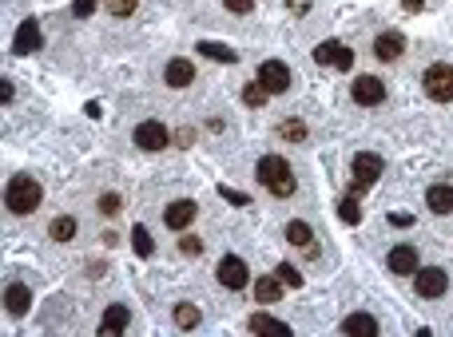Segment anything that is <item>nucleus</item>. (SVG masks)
<instances>
[{
	"instance_id": "f257e3e1",
	"label": "nucleus",
	"mask_w": 453,
	"mask_h": 337,
	"mask_svg": "<svg viewBox=\"0 0 453 337\" xmlns=\"http://www.w3.org/2000/svg\"><path fill=\"white\" fill-rule=\"evenodd\" d=\"M255 179L267 187L274 199H291L294 191H298V182H294V171H291V163L282 155H263L255 163Z\"/></svg>"
},
{
	"instance_id": "f03ea898",
	"label": "nucleus",
	"mask_w": 453,
	"mask_h": 337,
	"mask_svg": "<svg viewBox=\"0 0 453 337\" xmlns=\"http://www.w3.org/2000/svg\"><path fill=\"white\" fill-rule=\"evenodd\" d=\"M40 199H44V187H40L32 175H13L8 179V187H4V206L13 210V215H32L40 206Z\"/></svg>"
},
{
	"instance_id": "7ed1b4c3",
	"label": "nucleus",
	"mask_w": 453,
	"mask_h": 337,
	"mask_svg": "<svg viewBox=\"0 0 453 337\" xmlns=\"http://www.w3.org/2000/svg\"><path fill=\"white\" fill-rule=\"evenodd\" d=\"M421 87L433 103H453V68L449 64H429L421 72Z\"/></svg>"
},
{
	"instance_id": "20e7f679",
	"label": "nucleus",
	"mask_w": 453,
	"mask_h": 337,
	"mask_svg": "<svg viewBox=\"0 0 453 337\" xmlns=\"http://www.w3.org/2000/svg\"><path fill=\"white\" fill-rule=\"evenodd\" d=\"M350 171H354V182H350V194H362L370 187V182L382 175V159L374 155V151H358L354 159H350Z\"/></svg>"
},
{
	"instance_id": "39448f33",
	"label": "nucleus",
	"mask_w": 453,
	"mask_h": 337,
	"mask_svg": "<svg viewBox=\"0 0 453 337\" xmlns=\"http://www.w3.org/2000/svg\"><path fill=\"white\" fill-rule=\"evenodd\" d=\"M132 139H135V147H139V151H151V155H155V151H163V147H172V131H167L160 120H144L132 131Z\"/></svg>"
},
{
	"instance_id": "423d86ee",
	"label": "nucleus",
	"mask_w": 453,
	"mask_h": 337,
	"mask_svg": "<svg viewBox=\"0 0 453 337\" xmlns=\"http://www.w3.org/2000/svg\"><path fill=\"white\" fill-rule=\"evenodd\" d=\"M215 278H219L223 289H243L251 282V270H246V262L239 254H223L219 266H215Z\"/></svg>"
},
{
	"instance_id": "0eeeda50",
	"label": "nucleus",
	"mask_w": 453,
	"mask_h": 337,
	"mask_svg": "<svg viewBox=\"0 0 453 337\" xmlns=\"http://www.w3.org/2000/svg\"><path fill=\"white\" fill-rule=\"evenodd\" d=\"M414 289H417V298H441L445 289H449V274L441 270V266H417V274H414Z\"/></svg>"
},
{
	"instance_id": "6e6552de",
	"label": "nucleus",
	"mask_w": 453,
	"mask_h": 337,
	"mask_svg": "<svg viewBox=\"0 0 453 337\" xmlns=\"http://www.w3.org/2000/svg\"><path fill=\"white\" fill-rule=\"evenodd\" d=\"M350 96H354L358 108H378L382 99H386V84H382L378 76H358L354 84H350Z\"/></svg>"
},
{
	"instance_id": "1a4fd4ad",
	"label": "nucleus",
	"mask_w": 453,
	"mask_h": 337,
	"mask_svg": "<svg viewBox=\"0 0 453 337\" xmlns=\"http://www.w3.org/2000/svg\"><path fill=\"white\" fill-rule=\"evenodd\" d=\"M258 80H263V87H267L270 96H282L291 87V68L282 60H263L258 64Z\"/></svg>"
},
{
	"instance_id": "9d476101",
	"label": "nucleus",
	"mask_w": 453,
	"mask_h": 337,
	"mask_svg": "<svg viewBox=\"0 0 453 337\" xmlns=\"http://www.w3.org/2000/svg\"><path fill=\"white\" fill-rule=\"evenodd\" d=\"M286 242L298 246V250H307V258H319V242H314V227L302 222V218H291L286 222Z\"/></svg>"
},
{
	"instance_id": "9b49d317",
	"label": "nucleus",
	"mask_w": 453,
	"mask_h": 337,
	"mask_svg": "<svg viewBox=\"0 0 453 337\" xmlns=\"http://www.w3.org/2000/svg\"><path fill=\"white\" fill-rule=\"evenodd\" d=\"M386 266H390V274H398V278H414L417 274V250L405 246V242H398V246L386 254Z\"/></svg>"
},
{
	"instance_id": "f8f14e48",
	"label": "nucleus",
	"mask_w": 453,
	"mask_h": 337,
	"mask_svg": "<svg viewBox=\"0 0 453 337\" xmlns=\"http://www.w3.org/2000/svg\"><path fill=\"white\" fill-rule=\"evenodd\" d=\"M40 44H44L40 20H20V28H16V36H13V52L16 56H32V52H40Z\"/></svg>"
},
{
	"instance_id": "ddd939ff",
	"label": "nucleus",
	"mask_w": 453,
	"mask_h": 337,
	"mask_svg": "<svg viewBox=\"0 0 453 337\" xmlns=\"http://www.w3.org/2000/svg\"><path fill=\"white\" fill-rule=\"evenodd\" d=\"M199 206L191 203V199H179V203H167V210H163V222H167V230H187L191 222H195Z\"/></svg>"
},
{
	"instance_id": "4468645a",
	"label": "nucleus",
	"mask_w": 453,
	"mask_h": 337,
	"mask_svg": "<svg viewBox=\"0 0 453 337\" xmlns=\"http://www.w3.org/2000/svg\"><path fill=\"white\" fill-rule=\"evenodd\" d=\"M28 306H32V289H28L25 282H8V286H4V310L13 313V317H25Z\"/></svg>"
},
{
	"instance_id": "2eb2a0df",
	"label": "nucleus",
	"mask_w": 453,
	"mask_h": 337,
	"mask_svg": "<svg viewBox=\"0 0 453 337\" xmlns=\"http://www.w3.org/2000/svg\"><path fill=\"white\" fill-rule=\"evenodd\" d=\"M402 52H405V36H402V32H382V36L374 40V56H378L382 64H393Z\"/></svg>"
},
{
	"instance_id": "dca6fc26",
	"label": "nucleus",
	"mask_w": 453,
	"mask_h": 337,
	"mask_svg": "<svg viewBox=\"0 0 453 337\" xmlns=\"http://www.w3.org/2000/svg\"><path fill=\"white\" fill-rule=\"evenodd\" d=\"M426 206L433 215H453V187L449 182H433L426 187Z\"/></svg>"
},
{
	"instance_id": "f3484780",
	"label": "nucleus",
	"mask_w": 453,
	"mask_h": 337,
	"mask_svg": "<svg viewBox=\"0 0 453 337\" xmlns=\"http://www.w3.org/2000/svg\"><path fill=\"white\" fill-rule=\"evenodd\" d=\"M342 334L374 337V334H378V317H374V313H346V317H342Z\"/></svg>"
},
{
	"instance_id": "a211bd4d",
	"label": "nucleus",
	"mask_w": 453,
	"mask_h": 337,
	"mask_svg": "<svg viewBox=\"0 0 453 337\" xmlns=\"http://www.w3.org/2000/svg\"><path fill=\"white\" fill-rule=\"evenodd\" d=\"M127 322H132V313H127V306H108L104 310V317H99V334H123L127 329Z\"/></svg>"
},
{
	"instance_id": "6ab92c4d",
	"label": "nucleus",
	"mask_w": 453,
	"mask_h": 337,
	"mask_svg": "<svg viewBox=\"0 0 453 337\" xmlns=\"http://www.w3.org/2000/svg\"><path fill=\"white\" fill-rule=\"evenodd\" d=\"M163 80H167V87H187L195 80V68H191V60H167Z\"/></svg>"
},
{
	"instance_id": "aec40b11",
	"label": "nucleus",
	"mask_w": 453,
	"mask_h": 337,
	"mask_svg": "<svg viewBox=\"0 0 453 337\" xmlns=\"http://www.w3.org/2000/svg\"><path fill=\"white\" fill-rule=\"evenodd\" d=\"M282 298V278L279 274H267L255 282V301L258 306H274V301Z\"/></svg>"
},
{
	"instance_id": "412c9836",
	"label": "nucleus",
	"mask_w": 453,
	"mask_h": 337,
	"mask_svg": "<svg viewBox=\"0 0 453 337\" xmlns=\"http://www.w3.org/2000/svg\"><path fill=\"white\" fill-rule=\"evenodd\" d=\"M195 52L199 56H207V60H219V64H239V52H231L227 44H215V40H203Z\"/></svg>"
},
{
	"instance_id": "4be33fe9",
	"label": "nucleus",
	"mask_w": 453,
	"mask_h": 337,
	"mask_svg": "<svg viewBox=\"0 0 453 337\" xmlns=\"http://www.w3.org/2000/svg\"><path fill=\"white\" fill-rule=\"evenodd\" d=\"M76 218L72 215H60V218H52V227H48V238L52 242H72L76 238Z\"/></svg>"
},
{
	"instance_id": "5701e85b",
	"label": "nucleus",
	"mask_w": 453,
	"mask_h": 337,
	"mask_svg": "<svg viewBox=\"0 0 453 337\" xmlns=\"http://www.w3.org/2000/svg\"><path fill=\"white\" fill-rule=\"evenodd\" d=\"M251 334H270V329H279V334H286L291 325L286 322H279V317H270V313H251Z\"/></svg>"
},
{
	"instance_id": "b1692460",
	"label": "nucleus",
	"mask_w": 453,
	"mask_h": 337,
	"mask_svg": "<svg viewBox=\"0 0 453 337\" xmlns=\"http://www.w3.org/2000/svg\"><path fill=\"white\" fill-rule=\"evenodd\" d=\"M199 322H203L199 306H191V301H179V306H175V325H179V329H195Z\"/></svg>"
},
{
	"instance_id": "393cba45",
	"label": "nucleus",
	"mask_w": 453,
	"mask_h": 337,
	"mask_svg": "<svg viewBox=\"0 0 453 337\" xmlns=\"http://www.w3.org/2000/svg\"><path fill=\"white\" fill-rule=\"evenodd\" d=\"M132 250L139 254V258H151V254H155V242H151V230H147L144 222H139V227L132 230Z\"/></svg>"
},
{
	"instance_id": "a878e982",
	"label": "nucleus",
	"mask_w": 453,
	"mask_h": 337,
	"mask_svg": "<svg viewBox=\"0 0 453 337\" xmlns=\"http://www.w3.org/2000/svg\"><path fill=\"white\" fill-rule=\"evenodd\" d=\"M267 99H270V92L263 87V80H251V84L243 87V103H246V108H263Z\"/></svg>"
},
{
	"instance_id": "bb28decb",
	"label": "nucleus",
	"mask_w": 453,
	"mask_h": 337,
	"mask_svg": "<svg viewBox=\"0 0 453 337\" xmlns=\"http://www.w3.org/2000/svg\"><path fill=\"white\" fill-rule=\"evenodd\" d=\"M279 139L302 143V139H307V123H302V120H282V123H279Z\"/></svg>"
},
{
	"instance_id": "cd10ccee",
	"label": "nucleus",
	"mask_w": 453,
	"mask_h": 337,
	"mask_svg": "<svg viewBox=\"0 0 453 337\" xmlns=\"http://www.w3.org/2000/svg\"><path fill=\"white\" fill-rule=\"evenodd\" d=\"M338 218H342L346 227H358V218H362V210H358V194H346L342 203H338Z\"/></svg>"
},
{
	"instance_id": "c85d7f7f",
	"label": "nucleus",
	"mask_w": 453,
	"mask_h": 337,
	"mask_svg": "<svg viewBox=\"0 0 453 337\" xmlns=\"http://www.w3.org/2000/svg\"><path fill=\"white\" fill-rule=\"evenodd\" d=\"M96 206H99V215H104V218H116V215H120V206H123V199L116 191H104Z\"/></svg>"
},
{
	"instance_id": "c756f323",
	"label": "nucleus",
	"mask_w": 453,
	"mask_h": 337,
	"mask_svg": "<svg viewBox=\"0 0 453 337\" xmlns=\"http://www.w3.org/2000/svg\"><path fill=\"white\" fill-rule=\"evenodd\" d=\"M334 52H338V40H322L319 48H314V64H322V68L334 64Z\"/></svg>"
},
{
	"instance_id": "7c9ffc66",
	"label": "nucleus",
	"mask_w": 453,
	"mask_h": 337,
	"mask_svg": "<svg viewBox=\"0 0 453 337\" xmlns=\"http://www.w3.org/2000/svg\"><path fill=\"white\" fill-rule=\"evenodd\" d=\"M274 274L282 278V286H302V274H298L291 262H279V270H274Z\"/></svg>"
},
{
	"instance_id": "2f4dec72",
	"label": "nucleus",
	"mask_w": 453,
	"mask_h": 337,
	"mask_svg": "<svg viewBox=\"0 0 453 337\" xmlns=\"http://www.w3.org/2000/svg\"><path fill=\"white\" fill-rule=\"evenodd\" d=\"M334 68H338V72H350V68H354V52L346 48V44H338V52H334Z\"/></svg>"
},
{
	"instance_id": "473e14b6",
	"label": "nucleus",
	"mask_w": 453,
	"mask_h": 337,
	"mask_svg": "<svg viewBox=\"0 0 453 337\" xmlns=\"http://www.w3.org/2000/svg\"><path fill=\"white\" fill-rule=\"evenodd\" d=\"M139 8V0H108V13L111 16H132Z\"/></svg>"
},
{
	"instance_id": "72a5a7b5",
	"label": "nucleus",
	"mask_w": 453,
	"mask_h": 337,
	"mask_svg": "<svg viewBox=\"0 0 453 337\" xmlns=\"http://www.w3.org/2000/svg\"><path fill=\"white\" fill-rule=\"evenodd\" d=\"M96 8H99V0H76V4H72V13L80 16V20H88Z\"/></svg>"
},
{
	"instance_id": "f704fd0d",
	"label": "nucleus",
	"mask_w": 453,
	"mask_h": 337,
	"mask_svg": "<svg viewBox=\"0 0 453 337\" xmlns=\"http://www.w3.org/2000/svg\"><path fill=\"white\" fill-rule=\"evenodd\" d=\"M179 246H183V254H187V258H195V254H203V238H195V234H187V238L179 242Z\"/></svg>"
},
{
	"instance_id": "c9c22d12",
	"label": "nucleus",
	"mask_w": 453,
	"mask_h": 337,
	"mask_svg": "<svg viewBox=\"0 0 453 337\" xmlns=\"http://www.w3.org/2000/svg\"><path fill=\"white\" fill-rule=\"evenodd\" d=\"M219 194L227 199V203H235V206H251V199H246L243 191H231V187H219Z\"/></svg>"
},
{
	"instance_id": "e433bc0d",
	"label": "nucleus",
	"mask_w": 453,
	"mask_h": 337,
	"mask_svg": "<svg viewBox=\"0 0 453 337\" xmlns=\"http://www.w3.org/2000/svg\"><path fill=\"white\" fill-rule=\"evenodd\" d=\"M223 4H227V13H251V8H255V0H223Z\"/></svg>"
},
{
	"instance_id": "4c0bfd02",
	"label": "nucleus",
	"mask_w": 453,
	"mask_h": 337,
	"mask_svg": "<svg viewBox=\"0 0 453 337\" xmlns=\"http://www.w3.org/2000/svg\"><path fill=\"white\" fill-rule=\"evenodd\" d=\"M402 8H405V13H421V8H426V0H402Z\"/></svg>"
},
{
	"instance_id": "58836bf2",
	"label": "nucleus",
	"mask_w": 453,
	"mask_h": 337,
	"mask_svg": "<svg viewBox=\"0 0 453 337\" xmlns=\"http://www.w3.org/2000/svg\"><path fill=\"white\" fill-rule=\"evenodd\" d=\"M0 99H4V103H13V84H8V80H0Z\"/></svg>"
},
{
	"instance_id": "ea45409f",
	"label": "nucleus",
	"mask_w": 453,
	"mask_h": 337,
	"mask_svg": "<svg viewBox=\"0 0 453 337\" xmlns=\"http://www.w3.org/2000/svg\"><path fill=\"white\" fill-rule=\"evenodd\" d=\"M390 222H393V227H410L414 218H410V215H390Z\"/></svg>"
},
{
	"instance_id": "a19ab883",
	"label": "nucleus",
	"mask_w": 453,
	"mask_h": 337,
	"mask_svg": "<svg viewBox=\"0 0 453 337\" xmlns=\"http://www.w3.org/2000/svg\"><path fill=\"white\" fill-rule=\"evenodd\" d=\"M310 8V0H291V13H307Z\"/></svg>"
}]
</instances>
